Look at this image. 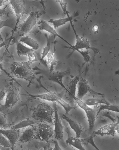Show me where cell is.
Here are the masks:
<instances>
[{"instance_id":"836d02e7","label":"cell","mask_w":119,"mask_h":150,"mask_svg":"<svg viewBox=\"0 0 119 150\" xmlns=\"http://www.w3.org/2000/svg\"><path fill=\"white\" fill-rule=\"evenodd\" d=\"M6 7L3 9H0V18L3 17L4 16L7 14L6 11L5 10Z\"/></svg>"},{"instance_id":"9a60e30c","label":"cell","mask_w":119,"mask_h":150,"mask_svg":"<svg viewBox=\"0 0 119 150\" xmlns=\"http://www.w3.org/2000/svg\"><path fill=\"white\" fill-rule=\"evenodd\" d=\"M65 131L67 134V139L66 140V144L72 146L78 150H85L82 144V141L79 138L74 137L72 136L70 128L68 125H66Z\"/></svg>"},{"instance_id":"8d00e7d4","label":"cell","mask_w":119,"mask_h":150,"mask_svg":"<svg viewBox=\"0 0 119 150\" xmlns=\"http://www.w3.org/2000/svg\"><path fill=\"white\" fill-rule=\"evenodd\" d=\"M99 29L98 26L97 25H94L93 27L92 30L94 32H97L98 31Z\"/></svg>"},{"instance_id":"7a4b0ae2","label":"cell","mask_w":119,"mask_h":150,"mask_svg":"<svg viewBox=\"0 0 119 150\" xmlns=\"http://www.w3.org/2000/svg\"><path fill=\"white\" fill-rule=\"evenodd\" d=\"M31 63L29 61L15 62L11 65L10 69L13 74L18 78L31 82L34 77Z\"/></svg>"},{"instance_id":"ab89813d","label":"cell","mask_w":119,"mask_h":150,"mask_svg":"<svg viewBox=\"0 0 119 150\" xmlns=\"http://www.w3.org/2000/svg\"><path fill=\"white\" fill-rule=\"evenodd\" d=\"M2 57L0 56V68L1 69H2V64H1V62L2 61Z\"/></svg>"},{"instance_id":"44dd1931","label":"cell","mask_w":119,"mask_h":150,"mask_svg":"<svg viewBox=\"0 0 119 150\" xmlns=\"http://www.w3.org/2000/svg\"><path fill=\"white\" fill-rule=\"evenodd\" d=\"M20 42L24 43L34 50H38L40 46L36 41L29 36H23L20 39Z\"/></svg>"},{"instance_id":"5b68a950","label":"cell","mask_w":119,"mask_h":150,"mask_svg":"<svg viewBox=\"0 0 119 150\" xmlns=\"http://www.w3.org/2000/svg\"><path fill=\"white\" fill-rule=\"evenodd\" d=\"M39 17L38 12H32L23 23L20 25L17 30L20 36H24L29 33L36 25Z\"/></svg>"},{"instance_id":"9c48e42d","label":"cell","mask_w":119,"mask_h":150,"mask_svg":"<svg viewBox=\"0 0 119 150\" xmlns=\"http://www.w3.org/2000/svg\"><path fill=\"white\" fill-rule=\"evenodd\" d=\"M55 116L54 118V125H55V139L59 140H63V126L61 120L59 115L58 109L56 103H54Z\"/></svg>"},{"instance_id":"6da1fadb","label":"cell","mask_w":119,"mask_h":150,"mask_svg":"<svg viewBox=\"0 0 119 150\" xmlns=\"http://www.w3.org/2000/svg\"><path fill=\"white\" fill-rule=\"evenodd\" d=\"M54 112V108L49 105L41 102L33 109L32 118L36 122L53 125Z\"/></svg>"},{"instance_id":"4fadbf2b","label":"cell","mask_w":119,"mask_h":150,"mask_svg":"<svg viewBox=\"0 0 119 150\" xmlns=\"http://www.w3.org/2000/svg\"><path fill=\"white\" fill-rule=\"evenodd\" d=\"M0 134L8 140L11 145V149H14L16 143L19 139L20 136V129H0Z\"/></svg>"},{"instance_id":"d4e9b609","label":"cell","mask_w":119,"mask_h":150,"mask_svg":"<svg viewBox=\"0 0 119 150\" xmlns=\"http://www.w3.org/2000/svg\"><path fill=\"white\" fill-rule=\"evenodd\" d=\"M16 23V19L13 18H10L6 20H0V38L3 40L2 35L1 33V30L3 27H9V28L14 30L15 27Z\"/></svg>"},{"instance_id":"603a6c76","label":"cell","mask_w":119,"mask_h":150,"mask_svg":"<svg viewBox=\"0 0 119 150\" xmlns=\"http://www.w3.org/2000/svg\"><path fill=\"white\" fill-rule=\"evenodd\" d=\"M17 50L18 55L19 57L21 56H27L29 53L34 51V50L24 45L20 42H17Z\"/></svg>"},{"instance_id":"2e32d148","label":"cell","mask_w":119,"mask_h":150,"mask_svg":"<svg viewBox=\"0 0 119 150\" xmlns=\"http://www.w3.org/2000/svg\"><path fill=\"white\" fill-rule=\"evenodd\" d=\"M38 28L39 30L40 31H45L48 33L51 34L54 36L60 38L63 41L65 42L66 43H67V44L70 46L71 47H72V45L70 44L67 40L64 39L62 36H61L57 33V31L55 30L54 27H51L47 22L44 21H41L39 23Z\"/></svg>"},{"instance_id":"60d3db41","label":"cell","mask_w":119,"mask_h":150,"mask_svg":"<svg viewBox=\"0 0 119 150\" xmlns=\"http://www.w3.org/2000/svg\"><path fill=\"white\" fill-rule=\"evenodd\" d=\"M1 40H2V41H3V40H2V39H1V38H0V41H1Z\"/></svg>"},{"instance_id":"d590c367","label":"cell","mask_w":119,"mask_h":150,"mask_svg":"<svg viewBox=\"0 0 119 150\" xmlns=\"http://www.w3.org/2000/svg\"><path fill=\"white\" fill-rule=\"evenodd\" d=\"M53 143L55 144V148L53 149V150H61L62 148L59 146L58 142L56 140H53Z\"/></svg>"},{"instance_id":"30bf717a","label":"cell","mask_w":119,"mask_h":150,"mask_svg":"<svg viewBox=\"0 0 119 150\" xmlns=\"http://www.w3.org/2000/svg\"><path fill=\"white\" fill-rule=\"evenodd\" d=\"M119 133V121L104 125L93 133L95 135L103 136L105 135L114 136L116 133Z\"/></svg>"},{"instance_id":"ac0fdd59","label":"cell","mask_w":119,"mask_h":150,"mask_svg":"<svg viewBox=\"0 0 119 150\" xmlns=\"http://www.w3.org/2000/svg\"><path fill=\"white\" fill-rule=\"evenodd\" d=\"M36 127L30 126L25 129L20 135L18 141L22 143H27L35 138Z\"/></svg>"},{"instance_id":"7c38bea8","label":"cell","mask_w":119,"mask_h":150,"mask_svg":"<svg viewBox=\"0 0 119 150\" xmlns=\"http://www.w3.org/2000/svg\"><path fill=\"white\" fill-rule=\"evenodd\" d=\"M10 4L15 12L16 16V25L13 30L14 31L17 29L18 24L25 13V9L24 2L21 1H10Z\"/></svg>"},{"instance_id":"8fae6325","label":"cell","mask_w":119,"mask_h":150,"mask_svg":"<svg viewBox=\"0 0 119 150\" xmlns=\"http://www.w3.org/2000/svg\"><path fill=\"white\" fill-rule=\"evenodd\" d=\"M71 27L73 28L74 35L76 37V43L74 46H73L71 48L74 50H78L86 49V50H94V49L92 48L90 45V42L88 39L83 37H80L79 35L77 34L76 31L74 28L72 20L70 21Z\"/></svg>"},{"instance_id":"f546056e","label":"cell","mask_w":119,"mask_h":150,"mask_svg":"<svg viewBox=\"0 0 119 150\" xmlns=\"http://www.w3.org/2000/svg\"><path fill=\"white\" fill-rule=\"evenodd\" d=\"M93 135H94V134H93V135L92 134L91 136H89L88 137L86 138V139H83L82 140H84V141L87 144H91V145L93 147H94L96 149L99 150L98 147L96 146L95 143H94V138H93Z\"/></svg>"},{"instance_id":"277c9868","label":"cell","mask_w":119,"mask_h":150,"mask_svg":"<svg viewBox=\"0 0 119 150\" xmlns=\"http://www.w3.org/2000/svg\"><path fill=\"white\" fill-rule=\"evenodd\" d=\"M54 129L46 123L39 124L36 127L35 139L48 143L54 137Z\"/></svg>"},{"instance_id":"4316f807","label":"cell","mask_w":119,"mask_h":150,"mask_svg":"<svg viewBox=\"0 0 119 150\" xmlns=\"http://www.w3.org/2000/svg\"><path fill=\"white\" fill-rule=\"evenodd\" d=\"M45 36L46 39L47 44L43 49V52L42 53L41 61L43 60L45 57L47 56V54L50 52L51 49V43L52 42V38H48L47 34H46Z\"/></svg>"},{"instance_id":"7402d4cb","label":"cell","mask_w":119,"mask_h":150,"mask_svg":"<svg viewBox=\"0 0 119 150\" xmlns=\"http://www.w3.org/2000/svg\"><path fill=\"white\" fill-rule=\"evenodd\" d=\"M36 121L33 119H31L29 118L23 120L18 123L13 125L12 129H20L23 128L33 126L36 123Z\"/></svg>"},{"instance_id":"b9f144b4","label":"cell","mask_w":119,"mask_h":150,"mask_svg":"<svg viewBox=\"0 0 119 150\" xmlns=\"http://www.w3.org/2000/svg\"><path fill=\"white\" fill-rule=\"evenodd\" d=\"M0 150H1V148H0Z\"/></svg>"},{"instance_id":"1f68e13d","label":"cell","mask_w":119,"mask_h":150,"mask_svg":"<svg viewBox=\"0 0 119 150\" xmlns=\"http://www.w3.org/2000/svg\"><path fill=\"white\" fill-rule=\"evenodd\" d=\"M27 57L28 60H29L28 61H29L31 64L36 62L38 61L37 57H36V54H35L34 51L29 53L28 54Z\"/></svg>"},{"instance_id":"52a82bcc","label":"cell","mask_w":119,"mask_h":150,"mask_svg":"<svg viewBox=\"0 0 119 150\" xmlns=\"http://www.w3.org/2000/svg\"><path fill=\"white\" fill-rule=\"evenodd\" d=\"M73 99L76 102L78 106L85 111L88 122L89 133H90L93 130L95 125L97 117V113L94 109L88 106L82 100L77 98L76 96L73 98Z\"/></svg>"},{"instance_id":"ffe728a7","label":"cell","mask_w":119,"mask_h":150,"mask_svg":"<svg viewBox=\"0 0 119 150\" xmlns=\"http://www.w3.org/2000/svg\"><path fill=\"white\" fill-rule=\"evenodd\" d=\"M80 78L78 76H76L74 79L70 80L68 88H67V92L73 98L76 96V93L78 87V82Z\"/></svg>"},{"instance_id":"e0dca14e","label":"cell","mask_w":119,"mask_h":150,"mask_svg":"<svg viewBox=\"0 0 119 150\" xmlns=\"http://www.w3.org/2000/svg\"><path fill=\"white\" fill-rule=\"evenodd\" d=\"M62 118L67 121L70 127L75 132L76 137L79 138L80 137L83 133V129L80 124L69 118L65 114L62 115Z\"/></svg>"},{"instance_id":"8992f818","label":"cell","mask_w":119,"mask_h":150,"mask_svg":"<svg viewBox=\"0 0 119 150\" xmlns=\"http://www.w3.org/2000/svg\"><path fill=\"white\" fill-rule=\"evenodd\" d=\"M5 96V103L2 106L1 109H5L13 107L16 105L21 103L19 88L15 86L10 87L8 90Z\"/></svg>"},{"instance_id":"cb8c5ba5","label":"cell","mask_w":119,"mask_h":150,"mask_svg":"<svg viewBox=\"0 0 119 150\" xmlns=\"http://www.w3.org/2000/svg\"><path fill=\"white\" fill-rule=\"evenodd\" d=\"M85 103L89 106L98 105L101 104H110L105 98H92L85 101Z\"/></svg>"},{"instance_id":"83f0119b","label":"cell","mask_w":119,"mask_h":150,"mask_svg":"<svg viewBox=\"0 0 119 150\" xmlns=\"http://www.w3.org/2000/svg\"><path fill=\"white\" fill-rule=\"evenodd\" d=\"M47 62L50 65V72L54 71L55 67L56 66L57 64V61L55 57V54L53 53L50 52L47 55Z\"/></svg>"},{"instance_id":"4dcf8cb0","label":"cell","mask_w":119,"mask_h":150,"mask_svg":"<svg viewBox=\"0 0 119 150\" xmlns=\"http://www.w3.org/2000/svg\"><path fill=\"white\" fill-rule=\"evenodd\" d=\"M77 51L79 52L83 56L85 62H89V61H90V58L89 55L88 51L83 52V51H81L80 50H77Z\"/></svg>"},{"instance_id":"3957f363","label":"cell","mask_w":119,"mask_h":150,"mask_svg":"<svg viewBox=\"0 0 119 150\" xmlns=\"http://www.w3.org/2000/svg\"><path fill=\"white\" fill-rule=\"evenodd\" d=\"M28 95H22L24 96H29L31 98H37L48 101L57 102L64 109L65 111V115H69V113L71 110L76 108V107L70 105L67 102L65 101L61 98L58 96L55 93L48 92L47 93L33 95L28 93Z\"/></svg>"},{"instance_id":"484cf974","label":"cell","mask_w":119,"mask_h":150,"mask_svg":"<svg viewBox=\"0 0 119 150\" xmlns=\"http://www.w3.org/2000/svg\"><path fill=\"white\" fill-rule=\"evenodd\" d=\"M119 106L116 105L101 104L99 105V108L97 113V116L101 111L104 110H107L109 111H113V112L118 113L119 112Z\"/></svg>"},{"instance_id":"d6a6232c","label":"cell","mask_w":119,"mask_h":150,"mask_svg":"<svg viewBox=\"0 0 119 150\" xmlns=\"http://www.w3.org/2000/svg\"><path fill=\"white\" fill-rule=\"evenodd\" d=\"M7 125L6 115L0 113V126L5 127Z\"/></svg>"},{"instance_id":"e575fe53","label":"cell","mask_w":119,"mask_h":150,"mask_svg":"<svg viewBox=\"0 0 119 150\" xmlns=\"http://www.w3.org/2000/svg\"><path fill=\"white\" fill-rule=\"evenodd\" d=\"M6 93L4 90H2L0 92V102L2 101L4 98L6 96Z\"/></svg>"},{"instance_id":"74e56055","label":"cell","mask_w":119,"mask_h":150,"mask_svg":"<svg viewBox=\"0 0 119 150\" xmlns=\"http://www.w3.org/2000/svg\"><path fill=\"white\" fill-rule=\"evenodd\" d=\"M8 1H0V7L3 6L7 2H9Z\"/></svg>"},{"instance_id":"ba28073f","label":"cell","mask_w":119,"mask_h":150,"mask_svg":"<svg viewBox=\"0 0 119 150\" xmlns=\"http://www.w3.org/2000/svg\"><path fill=\"white\" fill-rule=\"evenodd\" d=\"M77 93L76 97L82 100L83 98L88 93L104 96V94L94 91L90 88L87 80L83 78L80 79L77 87Z\"/></svg>"},{"instance_id":"f35d334b","label":"cell","mask_w":119,"mask_h":150,"mask_svg":"<svg viewBox=\"0 0 119 150\" xmlns=\"http://www.w3.org/2000/svg\"><path fill=\"white\" fill-rule=\"evenodd\" d=\"M5 45H6V44H5L4 42H3L2 43H1V44H0V49L2 48V47Z\"/></svg>"},{"instance_id":"f1b7e54d","label":"cell","mask_w":119,"mask_h":150,"mask_svg":"<svg viewBox=\"0 0 119 150\" xmlns=\"http://www.w3.org/2000/svg\"><path fill=\"white\" fill-rule=\"evenodd\" d=\"M11 148V145L8 140L2 134H0V148Z\"/></svg>"},{"instance_id":"5bb4252c","label":"cell","mask_w":119,"mask_h":150,"mask_svg":"<svg viewBox=\"0 0 119 150\" xmlns=\"http://www.w3.org/2000/svg\"><path fill=\"white\" fill-rule=\"evenodd\" d=\"M49 72V75L47 76L48 80L59 84L67 92V88L63 82V79L64 77L70 74L69 69L64 71H54Z\"/></svg>"},{"instance_id":"d6986e66","label":"cell","mask_w":119,"mask_h":150,"mask_svg":"<svg viewBox=\"0 0 119 150\" xmlns=\"http://www.w3.org/2000/svg\"><path fill=\"white\" fill-rule=\"evenodd\" d=\"M64 13H65L67 15V17L57 19V20H52V19H51L48 22V23H52L54 28L55 29L59 28L60 27L65 25L66 23L69 22H70V21L72 20V18L70 17L69 15L68 12L67 11H66Z\"/></svg>"}]
</instances>
